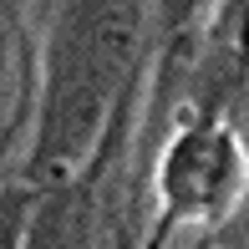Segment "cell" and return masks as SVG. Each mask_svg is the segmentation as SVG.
Returning <instances> with one entry per match:
<instances>
[{
    "instance_id": "obj_2",
    "label": "cell",
    "mask_w": 249,
    "mask_h": 249,
    "mask_svg": "<svg viewBox=\"0 0 249 249\" xmlns=\"http://www.w3.org/2000/svg\"><path fill=\"white\" fill-rule=\"evenodd\" d=\"M239 183V148L224 127H194L173 142L163 163V194L178 213L219 209Z\"/></svg>"
},
{
    "instance_id": "obj_4",
    "label": "cell",
    "mask_w": 249,
    "mask_h": 249,
    "mask_svg": "<svg viewBox=\"0 0 249 249\" xmlns=\"http://www.w3.org/2000/svg\"><path fill=\"white\" fill-rule=\"evenodd\" d=\"M224 249H234V244H224Z\"/></svg>"
},
{
    "instance_id": "obj_1",
    "label": "cell",
    "mask_w": 249,
    "mask_h": 249,
    "mask_svg": "<svg viewBox=\"0 0 249 249\" xmlns=\"http://www.w3.org/2000/svg\"><path fill=\"white\" fill-rule=\"evenodd\" d=\"M132 41H138V5L132 0H87L76 5L71 26L61 31V51L51 66L41 142L31 158V178L61 188L76 168L92 158L107 127L117 82L127 71Z\"/></svg>"
},
{
    "instance_id": "obj_3",
    "label": "cell",
    "mask_w": 249,
    "mask_h": 249,
    "mask_svg": "<svg viewBox=\"0 0 249 249\" xmlns=\"http://www.w3.org/2000/svg\"><path fill=\"white\" fill-rule=\"evenodd\" d=\"M87 244H92V213L82 194H56L26 239V249H87Z\"/></svg>"
}]
</instances>
